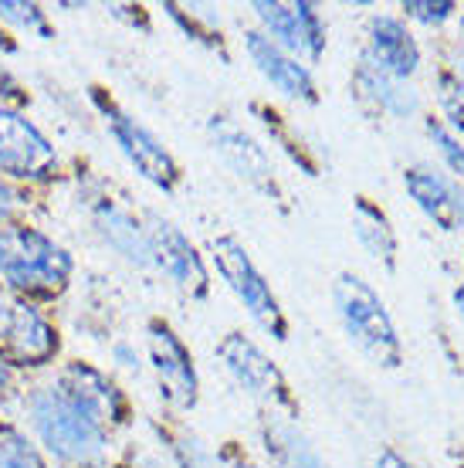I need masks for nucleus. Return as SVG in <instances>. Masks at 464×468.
<instances>
[{"instance_id":"nucleus-1","label":"nucleus","mask_w":464,"mask_h":468,"mask_svg":"<svg viewBox=\"0 0 464 468\" xmlns=\"http://www.w3.org/2000/svg\"><path fill=\"white\" fill-rule=\"evenodd\" d=\"M332 299H336L349 343L370 363L384 367V370H396L404 363V346H400V336H396V326L386 313L384 299L376 295L370 282H363L353 271H343L332 285Z\"/></svg>"},{"instance_id":"nucleus-2","label":"nucleus","mask_w":464,"mask_h":468,"mask_svg":"<svg viewBox=\"0 0 464 468\" xmlns=\"http://www.w3.org/2000/svg\"><path fill=\"white\" fill-rule=\"evenodd\" d=\"M71 255L47 234L24 224H0V279L27 295H58L69 285Z\"/></svg>"},{"instance_id":"nucleus-3","label":"nucleus","mask_w":464,"mask_h":468,"mask_svg":"<svg viewBox=\"0 0 464 468\" xmlns=\"http://www.w3.org/2000/svg\"><path fill=\"white\" fill-rule=\"evenodd\" d=\"M27 414L35 431L41 434V441L47 445V452L69 465L89 468L99 465L105 455V428H99L95 421H89L81 410H75L69 400L61 398L55 387H41L27 398Z\"/></svg>"},{"instance_id":"nucleus-4","label":"nucleus","mask_w":464,"mask_h":468,"mask_svg":"<svg viewBox=\"0 0 464 468\" xmlns=\"http://www.w3.org/2000/svg\"><path fill=\"white\" fill-rule=\"evenodd\" d=\"M210 255H214V265L221 271V279L231 285V292L244 303V309L251 313L258 326L265 329L268 336H275L279 343L289 340V323H285V313H281L279 299L271 292V285L265 282V275L258 271V265L251 261L248 248L231 238V234H221L210 241Z\"/></svg>"},{"instance_id":"nucleus-5","label":"nucleus","mask_w":464,"mask_h":468,"mask_svg":"<svg viewBox=\"0 0 464 468\" xmlns=\"http://www.w3.org/2000/svg\"><path fill=\"white\" fill-rule=\"evenodd\" d=\"M217 356H221L224 370H227L251 398L265 404L268 414H281V418H291V421L299 418V408H295V400H291L289 380H285V374L261 353L258 343H251L244 333H227V336L217 343Z\"/></svg>"},{"instance_id":"nucleus-6","label":"nucleus","mask_w":464,"mask_h":468,"mask_svg":"<svg viewBox=\"0 0 464 468\" xmlns=\"http://www.w3.org/2000/svg\"><path fill=\"white\" fill-rule=\"evenodd\" d=\"M92 99H95V106L102 109L105 122H109V133H112V140L119 143V150L126 153L129 164L136 166L153 187H160L170 194V190L180 184V166H176L174 153L166 150L142 122H136L129 112H122L112 99H105L102 89H92Z\"/></svg>"},{"instance_id":"nucleus-7","label":"nucleus","mask_w":464,"mask_h":468,"mask_svg":"<svg viewBox=\"0 0 464 468\" xmlns=\"http://www.w3.org/2000/svg\"><path fill=\"white\" fill-rule=\"evenodd\" d=\"M251 11L261 21V35L271 37L281 51L299 61H319L325 51V24L315 4H279V0H258Z\"/></svg>"},{"instance_id":"nucleus-8","label":"nucleus","mask_w":464,"mask_h":468,"mask_svg":"<svg viewBox=\"0 0 464 468\" xmlns=\"http://www.w3.org/2000/svg\"><path fill=\"white\" fill-rule=\"evenodd\" d=\"M55 390L99 428H112V424L126 421L129 404L122 398V390L102 370H95L89 363H69L58 374Z\"/></svg>"},{"instance_id":"nucleus-9","label":"nucleus","mask_w":464,"mask_h":468,"mask_svg":"<svg viewBox=\"0 0 464 468\" xmlns=\"http://www.w3.org/2000/svg\"><path fill=\"white\" fill-rule=\"evenodd\" d=\"M207 136L214 143V150L224 156V164L231 166L244 184H251V187L268 194V197H279V176H275L271 156H268V150L248 129L237 126L227 116H214L207 122Z\"/></svg>"},{"instance_id":"nucleus-10","label":"nucleus","mask_w":464,"mask_h":468,"mask_svg":"<svg viewBox=\"0 0 464 468\" xmlns=\"http://www.w3.org/2000/svg\"><path fill=\"white\" fill-rule=\"evenodd\" d=\"M0 170L21 180H41L55 170V146L21 112L0 106Z\"/></svg>"},{"instance_id":"nucleus-11","label":"nucleus","mask_w":464,"mask_h":468,"mask_svg":"<svg viewBox=\"0 0 464 468\" xmlns=\"http://www.w3.org/2000/svg\"><path fill=\"white\" fill-rule=\"evenodd\" d=\"M150 360L156 377H160L166 400H174L176 408H194L200 390L194 356H190V350L184 346V340L176 336L170 323H160V319L150 323Z\"/></svg>"},{"instance_id":"nucleus-12","label":"nucleus","mask_w":464,"mask_h":468,"mask_svg":"<svg viewBox=\"0 0 464 468\" xmlns=\"http://www.w3.org/2000/svg\"><path fill=\"white\" fill-rule=\"evenodd\" d=\"M146 238H150L153 265H160L190 299H204L210 289L207 269H204V261H200L197 248L190 245V238H186L180 228H174L170 221H160V218L150 221Z\"/></svg>"},{"instance_id":"nucleus-13","label":"nucleus","mask_w":464,"mask_h":468,"mask_svg":"<svg viewBox=\"0 0 464 468\" xmlns=\"http://www.w3.org/2000/svg\"><path fill=\"white\" fill-rule=\"evenodd\" d=\"M404 187L441 231H461L464 228V187L458 180L438 174L430 166H410L404 174Z\"/></svg>"},{"instance_id":"nucleus-14","label":"nucleus","mask_w":464,"mask_h":468,"mask_svg":"<svg viewBox=\"0 0 464 468\" xmlns=\"http://www.w3.org/2000/svg\"><path fill=\"white\" fill-rule=\"evenodd\" d=\"M244 48H248V55L255 61V69L261 71L281 95L299 99V102H309V106L319 99L309 65H302L299 58H291L289 51H281L271 37H265L261 31H248V35H244Z\"/></svg>"},{"instance_id":"nucleus-15","label":"nucleus","mask_w":464,"mask_h":468,"mask_svg":"<svg viewBox=\"0 0 464 468\" xmlns=\"http://www.w3.org/2000/svg\"><path fill=\"white\" fill-rule=\"evenodd\" d=\"M363 61L406 82V79L420 69V48H417V41H414V35H410L396 17H384V14H380V17L370 21Z\"/></svg>"},{"instance_id":"nucleus-16","label":"nucleus","mask_w":464,"mask_h":468,"mask_svg":"<svg viewBox=\"0 0 464 468\" xmlns=\"http://www.w3.org/2000/svg\"><path fill=\"white\" fill-rule=\"evenodd\" d=\"M4 336H7V346H11L14 356L21 363H31V367L47 363L58 353V333H55V326L27 303L11 305Z\"/></svg>"},{"instance_id":"nucleus-17","label":"nucleus","mask_w":464,"mask_h":468,"mask_svg":"<svg viewBox=\"0 0 464 468\" xmlns=\"http://www.w3.org/2000/svg\"><path fill=\"white\" fill-rule=\"evenodd\" d=\"M353 89H356V99L363 106H373L376 112H386L394 119L414 116L420 106L417 92L404 79H394V75L373 69L366 61H360V69L353 71Z\"/></svg>"},{"instance_id":"nucleus-18","label":"nucleus","mask_w":464,"mask_h":468,"mask_svg":"<svg viewBox=\"0 0 464 468\" xmlns=\"http://www.w3.org/2000/svg\"><path fill=\"white\" fill-rule=\"evenodd\" d=\"M261 441H265V455L271 468H325L322 455L305 438L291 418L281 414H268L261 424Z\"/></svg>"},{"instance_id":"nucleus-19","label":"nucleus","mask_w":464,"mask_h":468,"mask_svg":"<svg viewBox=\"0 0 464 468\" xmlns=\"http://www.w3.org/2000/svg\"><path fill=\"white\" fill-rule=\"evenodd\" d=\"M95 228L102 234L109 245L116 248L119 255L132 261V265H153L150 255V238H146V228H142L129 211H122L112 200H99L92 207Z\"/></svg>"},{"instance_id":"nucleus-20","label":"nucleus","mask_w":464,"mask_h":468,"mask_svg":"<svg viewBox=\"0 0 464 468\" xmlns=\"http://www.w3.org/2000/svg\"><path fill=\"white\" fill-rule=\"evenodd\" d=\"M353 231L373 261H380L386 271L396 269V234L390 228V218L370 197L353 200Z\"/></svg>"},{"instance_id":"nucleus-21","label":"nucleus","mask_w":464,"mask_h":468,"mask_svg":"<svg viewBox=\"0 0 464 468\" xmlns=\"http://www.w3.org/2000/svg\"><path fill=\"white\" fill-rule=\"evenodd\" d=\"M0 468H47L31 438L11 424H0Z\"/></svg>"},{"instance_id":"nucleus-22","label":"nucleus","mask_w":464,"mask_h":468,"mask_svg":"<svg viewBox=\"0 0 464 468\" xmlns=\"http://www.w3.org/2000/svg\"><path fill=\"white\" fill-rule=\"evenodd\" d=\"M170 448H174V458L180 468H217V455L200 441L197 434L190 431L170 434Z\"/></svg>"},{"instance_id":"nucleus-23","label":"nucleus","mask_w":464,"mask_h":468,"mask_svg":"<svg viewBox=\"0 0 464 468\" xmlns=\"http://www.w3.org/2000/svg\"><path fill=\"white\" fill-rule=\"evenodd\" d=\"M438 102H441L448 126L458 129L464 136V82L454 71H441L438 75Z\"/></svg>"},{"instance_id":"nucleus-24","label":"nucleus","mask_w":464,"mask_h":468,"mask_svg":"<svg viewBox=\"0 0 464 468\" xmlns=\"http://www.w3.org/2000/svg\"><path fill=\"white\" fill-rule=\"evenodd\" d=\"M427 136H430V143H434V150L441 153V160L448 164V170L464 180V146H461V140H458L444 122H438V119H427Z\"/></svg>"},{"instance_id":"nucleus-25","label":"nucleus","mask_w":464,"mask_h":468,"mask_svg":"<svg viewBox=\"0 0 464 468\" xmlns=\"http://www.w3.org/2000/svg\"><path fill=\"white\" fill-rule=\"evenodd\" d=\"M0 21L17 24L24 31H37L41 37H51V27L45 21V11L37 4H21V0H0Z\"/></svg>"},{"instance_id":"nucleus-26","label":"nucleus","mask_w":464,"mask_h":468,"mask_svg":"<svg viewBox=\"0 0 464 468\" xmlns=\"http://www.w3.org/2000/svg\"><path fill=\"white\" fill-rule=\"evenodd\" d=\"M406 17H414L420 24H430V27H441L444 21H451L458 4L454 0H404Z\"/></svg>"},{"instance_id":"nucleus-27","label":"nucleus","mask_w":464,"mask_h":468,"mask_svg":"<svg viewBox=\"0 0 464 468\" xmlns=\"http://www.w3.org/2000/svg\"><path fill=\"white\" fill-rule=\"evenodd\" d=\"M217 468H258V465L248 455H241L237 448H224L221 455H217Z\"/></svg>"},{"instance_id":"nucleus-28","label":"nucleus","mask_w":464,"mask_h":468,"mask_svg":"<svg viewBox=\"0 0 464 468\" xmlns=\"http://www.w3.org/2000/svg\"><path fill=\"white\" fill-rule=\"evenodd\" d=\"M376 468H414V465H410L400 452H394V448H384V452H380V458H376Z\"/></svg>"},{"instance_id":"nucleus-29","label":"nucleus","mask_w":464,"mask_h":468,"mask_svg":"<svg viewBox=\"0 0 464 468\" xmlns=\"http://www.w3.org/2000/svg\"><path fill=\"white\" fill-rule=\"evenodd\" d=\"M112 353H116V360L122 363V367H129V370H132V367H140V356H136V353L129 350L126 343H119V346H112Z\"/></svg>"},{"instance_id":"nucleus-30","label":"nucleus","mask_w":464,"mask_h":468,"mask_svg":"<svg viewBox=\"0 0 464 468\" xmlns=\"http://www.w3.org/2000/svg\"><path fill=\"white\" fill-rule=\"evenodd\" d=\"M14 95H17V85H14V79L0 65V99H14Z\"/></svg>"},{"instance_id":"nucleus-31","label":"nucleus","mask_w":464,"mask_h":468,"mask_svg":"<svg viewBox=\"0 0 464 468\" xmlns=\"http://www.w3.org/2000/svg\"><path fill=\"white\" fill-rule=\"evenodd\" d=\"M11 204H14V190L0 180V214H7L11 211Z\"/></svg>"},{"instance_id":"nucleus-32","label":"nucleus","mask_w":464,"mask_h":468,"mask_svg":"<svg viewBox=\"0 0 464 468\" xmlns=\"http://www.w3.org/2000/svg\"><path fill=\"white\" fill-rule=\"evenodd\" d=\"M7 387H11V363L0 356V394H4Z\"/></svg>"},{"instance_id":"nucleus-33","label":"nucleus","mask_w":464,"mask_h":468,"mask_svg":"<svg viewBox=\"0 0 464 468\" xmlns=\"http://www.w3.org/2000/svg\"><path fill=\"white\" fill-rule=\"evenodd\" d=\"M132 468H163L160 462H153V458H136L132 462Z\"/></svg>"},{"instance_id":"nucleus-34","label":"nucleus","mask_w":464,"mask_h":468,"mask_svg":"<svg viewBox=\"0 0 464 468\" xmlns=\"http://www.w3.org/2000/svg\"><path fill=\"white\" fill-rule=\"evenodd\" d=\"M454 305H458V316L464 319V289H458V292H454Z\"/></svg>"},{"instance_id":"nucleus-35","label":"nucleus","mask_w":464,"mask_h":468,"mask_svg":"<svg viewBox=\"0 0 464 468\" xmlns=\"http://www.w3.org/2000/svg\"><path fill=\"white\" fill-rule=\"evenodd\" d=\"M0 51H14V45L7 41V35H4V31H0Z\"/></svg>"},{"instance_id":"nucleus-36","label":"nucleus","mask_w":464,"mask_h":468,"mask_svg":"<svg viewBox=\"0 0 464 468\" xmlns=\"http://www.w3.org/2000/svg\"><path fill=\"white\" fill-rule=\"evenodd\" d=\"M461 45H464V17H461Z\"/></svg>"}]
</instances>
